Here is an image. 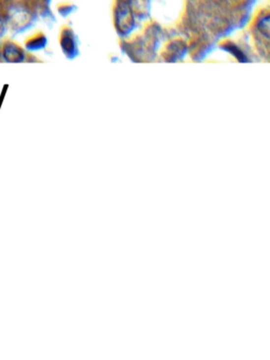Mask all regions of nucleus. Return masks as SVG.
I'll use <instances>...</instances> for the list:
<instances>
[{
    "mask_svg": "<svg viewBox=\"0 0 270 360\" xmlns=\"http://www.w3.org/2000/svg\"><path fill=\"white\" fill-rule=\"evenodd\" d=\"M116 25L121 33H128L134 25V18L130 6L120 3L116 11Z\"/></svg>",
    "mask_w": 270,
    "mask_h": 360,
    "instance_id": "f257e3e1",
    "label": "nucleus"
},
{
    "mask_svg": "<svg viewBox=\"0 0 270 360\" xmlns=\"http://www.w3.org/2000/svg\"><path fill=\"white\" fill-rule=\"evenodd\" d=\"M1 55L8 62H19L25 59L24 50L13 41H6L2 46Z\"/></svg>",
    "mask_w": 270,
    "mask_h": 360,
    "instance_id": "f03ea898",
    "label": "nucleus"
},
{
    "mask_svg": "<svg viewBox=\"0 0 270 360\" xmlns=\"http://www.w3.org/2000/svg\"><path fill=\"white\" fill-rule=\"evenodd\" d=\"M258 29L260 30V32L265 36L266 38H268V36H269V16L263 17L260 20V23L258 25Z\"/></svg>",
    "mask_w": 270,
    "mask_h": 360,
    "instance_id": "7ed1b4c3",
    "label": "nucleus"
},
{
    "mask_svg": "<svg viewBox=\"0 0 270 360\" xmlns=\"http://www.w3.org/2000/svg\"><path fill=\"white\" fill-rule=\"evenodd\" d=\"M4 32H5V23L4 19L0 16V37H2Z\"/></svg>",
    "mask_w": 270,
    "mask_h": 360,
    "instance_id": "20e7f679",
    "label": "nucleus"
},
{
    "mask_svg": "<svg viewBox=\"0 0 270 360\" xmlns=\"http://www.w3.org/2000/svg\"><path fill=\"white\" fill-rule=\"evenodd\" d=\"M1 57H2V55H1V51H0V59H1Z\"/></svg>",
    "mask_w": 270,
    "mask_h": 360,
    "instance_id": "39448f33",
    "label": "nucleus"
}]
</instances>
